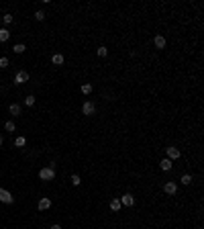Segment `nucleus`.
I'll return each instance as SVG.
<instances>
[{
  "instance_id": "f257e3e1",
  "label": "nucleus",
  "mask_w": 204,
  "mask_h": 229,
  "mask_svg": "<svg viewBox=\"0 0 204 229\" xmlns=\"http://www.w3.org/2000/svg\"><path fill=\"white\" fill-rule=\"evenodd\" d=\"M39 178H41V180H53V178H55V170H53V166L43 168V170L39 172Z\"/></svg>"
},
{
  "instance_id": "f03ea898",
  "label": "nucleus",
  "mask_w": 204,
  "mask_h": 229,
  "mask_svg": "<svg viewBox=\"0 0 204 229\" xmlns=\"http://www.w3.org/2000/svg\"><path fill=\"white\" fill-rule=\"evenodd\" d=\"M25 82H29V74L21 70V72H16V76H14V84H25Z\"/></svg>"
},
{
  "instance_id": "7ed1b4c3",
  "label": "nucleus",
  "mask_w": 204,
  "mask_h": 229,
  "mask_svg": "<svg viewBox=\"0 0 204 229\" xmlns=\"http://www.w3.org/2000/svg\"><path fill=\"white\" fill-rule=\"evenodd\" d=\"M0 203H6V205H12V195L8 190L0 188Z\"/></svg>"
},
{
  "instance_id": "20e7f679",
  "label": "nucleus",
  "mask_w": 204,
  "mask_h": 229,
  "mask_svg": "<svg viewBox=\"0 0 204 229\" xmlns=\"http://www.w3.org/2000/svg\"><path fill=\"white\" fill-rule=\"evenodd\" d=\"M121 205H125V207H133V205H135V196H133V195H125L123 198H121Z\"/></svg>"
},
{
  "instance_id": "39448f33",
  "label": "nucleus",
  "mask_w": 204,
  "mask_h": 229,
  "mask_svg": "<svg viewBox=\"0 0 204 229\" xmlns=\"http://www.w3.org/2000/svg\"><path fill=\"white\" fill-rule=\"evenodd\" d=\"M94 111H96L94 103H90V100H88V103H84V106H82V113H84V115H92Z\"/></svg>"
},
{
  "instance_id": "423d86ee",
  "label": "nucleus",
  "mask_w": 204,
  "mask_h": 229,
  "mask_svg": "<svg viewBox=\"0 0 204 229\" xmlns=\"http://www.w3.org/2000/svg\"><path fill=\"white\" fill-rule=\"evenodd\" d=\"M180 158V149L178 147H168V160H178Z\"/></svg>"
},
{
  "instance_id": "0eeeda50",
  "label": "nucleus",
  "mask_w": 204,
  "mask_h": 229,
  "mask_svg": "<svg viewBox=\"0 0 204 229\" xmlns=\"http://www.w3.org/2000/svg\"><path fill=\"white\" fill-rule=\"evenodd\" d=\"M163 190H165L168 195H176V192H178V186H176V182H168L163 186Z\"/></svg>"
},
{
  "instance_id": "6e6552de",
  "label": "nucleus",
  "mask_w": 204,
  "mask_h": 229,
  "mask_svg": "<svg viewBox=\"0 0 204 229\" xmlns=\"http://www.w3.org/2000/svg\"><path fill=\"white\" fill-rule=\"evenodd\" d=\"M8 111H10V115H12V117H19V115H21V104L12 103L10 106H8Z\"/></svg>"
},
{
  "instance_id": "1a4fd4ad",
  "label": "nucleus",
  "mask_w": 204,
  "mask_h": 229,
  "mask_svg": "<svg viewBox=\"0 0 204 229\" xmlns=\"http://www.w3.org/2000/svg\"><path fill=\"white\" fill-rule=\"evenodd\" d=\"M159 168H161L163 172L171 170V160H168V158H165V160H161V162H159Z\"/></svg>"
},
{
  "instance_id": "9d476101",
  "label": "nucleus",
  "mask_w": 204,
  "mask_h": 229,
  "mask_svg": "<svg viewBox=\"0 0 204 229\" xmlns=\"http://www.w3.org/2000/svg\"><path fill=\"white\" fill-rule=\"evenodd\" d=\"M49 207H51V201H49V198H41V201H39V211H47Z\"/></svg>"
},
{
  "instance_id": "9b49d317",
  "label": "nucleus",
  "mask_w": 204,
  "mask_h": 229,
  "mask_svg": "<svg viewBox=\"0 0 204 229\" xmlns=\"http://www.w3.org/2000/svg\"><path fill=\"white\" fill-rule=\"evenodd\" d=\"M155 47H157V49H163V47H165V39H163L161 35L155 37Z\"/></svg>"
},
{
  "instance_id": "f8f14e48",
  "label": "nucleus",
  "mask_w": 204,
  "mask_h": 229,
  "mask_svg": "<svg viewBox=\"0 0 204 229\" xmlns=\"http://www.w3.org/2000/svg\"><path fill=\"white\" fill-rule=\"evenodd\" d=\"M8 37H10V31H8V29H0V41H2V43L8 41Z\"/></svg>"
},
{
  "instance_id": "ddd939ff",
  "label": "nucleus",
  "mask_w": 204,
  "mask_h": 229,
  "mask_svg": "<svg viewBox=\"0 0 204 229\" xmlns=\"http://www.w3.org/2000/svg\"><path fill=\"white\" fill-rule=\"evenodd\" d=\"M51 61H53L55 66H61V64H63V55H61V53H55V55L51 57Z\"/></svg>"
},
{
  "instance_id": "4468645a",
  "label": "nucleus",
  "mask_w": 204,
  "mask_h": 229,
  "mask_svg": "<svg viewBox=\"0 0 204 229\" xmlns=\"http://www.w3.org/2000/svg\"><path fill=\"white\" fill-rule=\"evenodd\" d=\"M110 209H112L114 213H116V211H121V201H116V198H114V201H110Z\"/></svg>"
},
{
  "instance_id": "2eb2a0df",
  "label": "nucleus",
  "mask_w": 204,
  "mask_h": 229,
  "mask_svg": "<svg viewBox=\"0 0 204 229\" xmlns=\"http://www.w3.org/2000/svg\"><path fill=\"white\" fill-rule=\"evenodd\" d=\"M25 49H27V47H25V45H23V43H16V45L12 47V51H14V53H23Z\"/></svg>"
},
{
  "instance_id": "dca6fc26",
  "label": "nucleus",
  "mask_w": 204,
  "mask_h": 229,
  "mask_svg": "<svg viewBox=\"0 0 204 229\" xmlns=\"http://www.w3.org/2000/svg\"><path fill=\"white\" fill-rule=\"evenodd\" d=\"M4 129H6V131H16V127H14V123H12V121H6V123H4Z\"/></svg>"
},
{
  "instance_id": "f3484780",
  "label": "nucleus",
  "mask_w": 204,
  "mask_h": 229,
  "mask_svg": "<svg viewBox=\"0 0 204 229\" xmlns=\"http://www.w3.org/2000/svg\"><path fill=\"white\" fill-rule=\"evenodd\" d=\"M23 103L27 104V106H33V104H35V96H31V94H29V96H27V98H25Z\"/></svg>"
},
{
  "instance_id": "a211bd4d",
  "label": "nucleus",
  "mask_w": 204,
  "mask_h": 229,
  "mask_svg": "<svg viewBox=\"0 0 204 229\" xmlns=\"http://www.w3.org/2000/svg\"><path fill=\"white\" fill-rule=\"evenodd\" d=\"M192 182V176H190V174H184V176H182V184H190Z\"/></svg>"
},
{
  "instance_id": "6ab92c4d",
  "label": "nucleus",
  "mask_w": 204,
  "mask_h": 229,
  "mask_svg": "<svg viewBox=\"0 0 204 229\" xmlns=\"http://www.w3.org/2000/svg\"><path fill=\"white\" fill-rule=\"evenodd\" d=\"M2 23H4V25H10L12 23V14H4V16H2Z\"/></svg>"
},
{
  "instance_id": "aec40b11",
  "label": "nucleus",
  "mask_w": 204,
  "mask_h": 229,
  "mask_svg": "<svg viewBox=\"0 0 204 229\" xmlns=\"http://www.w3.org/2000/svg\"><path fill=\"white\" fill-rule=\"evenodd\" d=\"M98 55L106 57V55H108V49H106V47H98Z\"/></svg>"
},
{
  "instance_id": "412c9836",
  "label": "nucleus",
  "mask_w": 204,
  "mask_h": 229,
  "mask_svg": "<svg viewBox=\"0 0 204 229\" xmlns=\"http://www.w3.org/2000/svg\"><path fill=\"white\" fill-rule=\"evenodd\" d=\"M14 145H16V147H23L25 145V137H16L14 139Z\"/></svg>"
},
{
  "instance_id": "4be33fe9",
  "label": "nucleus",
  "mask_w": 204,
  "mask_h": 229,
  "mask_svg": "<svg viewBox=\"0 0 204 229\" xmlns=\"http://www.w3.org/2000/svg\"><path fill=\"white\" fill-rule=\"evenodd\" d=\"M35 19H37V21H43V19H45V12H43V10H37V12H35Z\"/></svg>"
},
{
  "instance_id": "5701e85b",
  "label": "nucleus",
  "mask_w": 204,
  "mask_h": 229,
  "mask_svg": "<svg viewBox=\"0 0 204 229\" xmlns=\"http://www.w3.org/2000/svg\"><path fill=\"white\" fill-rule=\"evenodd\" d=\"M0 68H8V57H0Z\"/></svg>"
},
{
  "instance_id": "b1692460",
  "label": "nucleus",
  "mask_w": 204,
  "mask_h": 229,
  "mask_svg": "<svg viewBox=\"0 0 204 229\" xmlns=\"http://www.w3.org/2000/svg\"><path fill=\"white\" fill-rule=\"evenodd\" d=\"M82 92H84V94H90V92H92V86H90V84H84V86H82Z\"/></svg>"
},
{
  "instance_id": "393cba45",
  "label": "nucleus",
  "mask_w": 204,
  "mask_h": 229,
  "mask_svg": "<svg viewBox=\"0 0 204 229\" xmlns=\"http://www.w3.org/2000/svg\"><path fill=\"white\" fill-rule=\"evenodd\" d=\"M71 182L76 184V186H78V184L82 182V180H80V176H78V174H74V176H71Z\"/></svg>"
},
{
  "instance_id": "a878e982",
  "label": "nucleus",
  "mask_w": 204,
  "mask_h": 229,
  "mask_svg": "<svg viewBox=\"0 0 204 229\" xmlns=\"http://www.w3.org/2000/svg\"><path fill=\"white\" fill-rule=\"evenodd\" d=\"M51 229H61V225H57V223H55V225H51Z\"/></svg>"
},
{
  "instance_id": "bb28decb",
  "label": "nucleus",
  "mask_w": 204,
  "mask_h": 229,
  "mask_svg": "<svg viewBox=\"0 0 204 229\" xmlns=\"http://www.w3.org/2000/svg\"><path fill=\"white\" fill-rule=\"evenodd\" d=\"M2 141H4V139H2V135H0V145H2Z\"/></svg>"
}]
</instances>
